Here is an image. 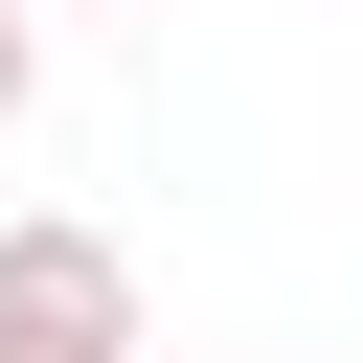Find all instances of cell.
I'll return each instance as SVG.
<instances>
[{
	"label": "cell",
	"instance_id": "cell-1",
	"mask_svg": "<svg viewBox=\"0 0 363 363\" xmlns=\"http://www.w3.org/2000/svg\"><path fill=\"white\" fill-rule=\"evenodd\" d=\"M0 363H136V250L68 227V204H23L0 227Z\"/></svg>",
	"mask_w": 363,
	"mask_h": 363
},
{
	"label": "cell",
	"instance_id": "cell-2",
	"mask_svg": "<svg viewBox=\"0 0 363 363\" xmlns=\"http://www.w3.org/2000/svg\"><path fill=\"white\" fill-rule=\"evenodd\" d=\"M23 91H45V45H23V0H0V136H23Z\"/></svg>",
	"mask_w": 363,
	"mask_h": 363
}]
</instances>
